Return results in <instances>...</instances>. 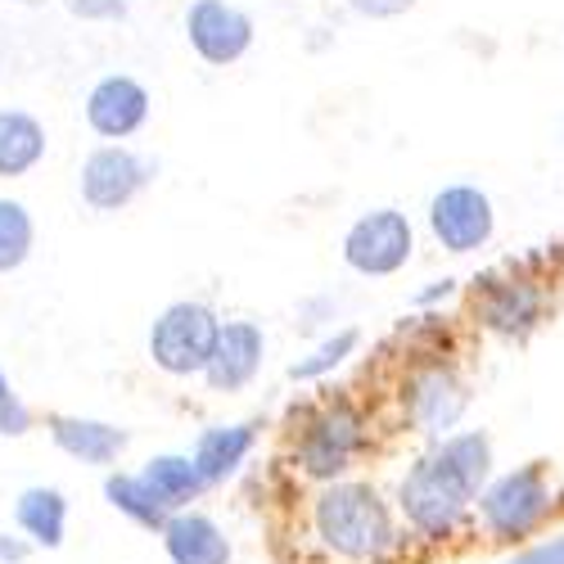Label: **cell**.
<instances>
[{
	"mask_svg": "<svg viewBox=\"0 0 564 564\" xmlns=\"http://www.w3.org/2000/svg\"><path fill=\"white\" fill-rule=\"evenodd\" d=\"M307 520L316 546L344 564H389L393 555H402L406 533H398L393 506L366 479H339L316 488Z\"/></svg>",
	"mask_w": 564,
	"mask_h": 564,
	"instance_id": "cell-1",
	"label": "cell"
},
{
	"mask_svg": "<svg viewBox=\"0 0 564 564\" xmlns=\"http://www.w3.org/2000/svg\"><path fill=\"white\" fill-rule=\"evenodd\" d=\"M398 514L420 546H447L465 524H475L479 488L460 469H452L438 452L420 456L398 484Z\"/></svg>",
	"mask_w": 564,
	"mask_h": 564,
	"instance_id": "cell-2",
	"label": "cell"
},
{
	"mask_svg": "<svg viewBox=\"0 0 564 564\" xmlns=\"http://www.w3.org/2000/svg\"><path fill=\"white\" fill-rule=\"evenodd\" d=\"M555 514V488L542 460L514 465L506 475H492V484L475 501V529L492 546H529Z\"/></svg>",
	"mask_w": 564,
	"mask_h": 564,
	"instance_id": "cell-3",
	"label": "cell"
},
{
	"mask_svg": "<svg viewBox=\"0 0 564 564\" xmlns=\"http://www.w3.org/2000/svg\"><path fill=\"white\" fill-rule=\"evenodd\" d=\"M366 443H370V430H366L361 411L348 402H330L303 425V434L294 443V465L312 484L325 488V484L348 479V469L361 460Z\"/></svg>",
	"mask_w": 564,
	"mask_h": 564,
	"instance_id": "cell-4",
	"label": "cell"
},
{
	"mask_svg": "<svg viewBox=\"0 0 564 564\" xmlns=\"http://www.w3.org/2000/svg\"><path fill=\"white\" fill-rule=\"evenodd\" d=\"M217 335L221 321L208 303H191V299L167 303L150 325V361L172 380H191V375L208 370Z\"/></svg>",
	"mask_w": 564,
	"mask_h": 564,
	"instance_id": "cell-5",
	"label": "cell"
},
{
	"mask_svg": "<svg viewBox=\"0 0 564 564\" xmlns=\"http://www.w3.org/2000/svg\"><path fill=\"white\" fill-rule=\"evenodd\" d=\"M411 249H415V230L398 208L361 213L344 235V262L357 275H398L411 262Z\"/></svg>",
	"mask_w": 564,
	"mask_h": 564,
	"instance_id": "cell-6",
	"label": "cell"
},
{
	"mask_svg": "<svg viewBox=\"0 0 564 564\" xmlns=\"http://www.w3.org/2000/svg\"><path fill=\"white\" fill-rule=\"evenodd\" d=\"M469 406V389L465 380L443 366V361H430V366H420L406 375V384H402V411L406 420L415 425V434H430V438H447L456 434L460 425V415Z\"/></svg>",
	"mask_w": 564,
	"mask_h": 564,
	"instance_id": "cell-7",
	"label": "cell"
},
{
	"mask_svg": "<svg viewBox=\"0 0 564 564\" xmlns=\"http://www.w3.org/2000/svg\"><path fill=\"white\" fill-rule=\"evenodd\" d=\"M492 226H497V213L479 185H443L430 199V230L447 253L484 249L492 240Z\"/></svg>",
	"mask_w": 564,
	"mask_h": 564,
	"instance_id": "cell-8",
	"label": "cell"
},
{
	"mask_svg": "<svg viewBox=\"0 0 564 564\" xmlns=\"http://www.w3.org/2000/svg\"><path fill=\"white\" fill-rule=\"evenodd\" d=\"M145 181H150V167L140 154H131L127 145H100L86 154V163L77 172V191H82L86 208L118 213L145 191Z\"/></svg>",
	"mask_w": 564,
	"mask_h": 564,
	"instance_id": "cell-9",
	"label": "cell"
},
{
	"mask_svg": "<svg viewBox=\"0 0 564 564\" xmlns=\"http://www.w3.org/2000/svg\"><path fill=\"white\" fill-rule=\"evenodd\" d=\"M185 36H191V51L204 64L226 68V64L249 55V45H253V19L245 10L226 6V0H195V6L185 10Z\"/></svg>",
	"mask_w": 564,
	"mask_h": 564,
	"instance_id": "cell-10",
	"label": "cell"
},
{
	"mask_svg": "<svg viewBox=\"0 0 564 564\" xmlns=\"http://www.w3.org/2000/svg\"><path fill=\"white\" fill-rule=\"evenodd\" d=\"M267 361V335L253 321H221V335L213 348V361L204 370V380L213 393H240L258 380V370Z\"/></svg>",
	"mask_w": 564,
	"mask_h": 564,
	"instance_id": "cell-11",
	"label": "cell"
},
{
	"mask_svg": "<svg viewBox=\"0 0 564 564\" xmlns=\"http://www.w3.org/2000/svg\"><path fill=\"white\" fill-rule=\"evenodd\" d=\"M86 122L105 140H127L150 122V90L127 73H109L90 86L86 96Z\"/></svg>",
	"mask_w": 564,
	"mask_h": 564,
	"instance_id": "cell-12",
	"label": "cell"
},
{
	"mask_svg": "<svg viewBox=\"0 0 564 564\" xmlns=\"http://www.w3.org/2000/svg\"><path fill=\"white\" fill-rule=\"evenodd\" d=\"M159 538H163V551L172 564H230L235 560L226 529L213 520V514H204L199 506L172 514Z\"/></svg>",
	"mask_w": 564,
	"mask_h": 564,
	"instance_id": "cell-13",
	"label": "cell"
},
{
	"mask_svg": "<svg viewBox=\"0 0 564 564\" xmlns=\"http://www.w3.org/2000/svg\"><path fill=\"white\" fill-rule=\"evenodd\" d=\"M542 307H546V299H542V290L533 285V280H501V285H492L475 303L479 321L492 335H506V339L533 335L538 321H542Z\"/></svg>",
	"mask_w": 564,
	"mask_h": 564,
	"instance_id": "cell-14",
	"label": "cell"
},
{
	"mask_svg": "<svg viewBox=\"0 0 564 564\" xmlns=\"http://www.w3.org/2000/svg\"><path fill=\"white\" fill-rule=\"evenodd\" d=\"M45 425H51V443L82 465H118V456L131 443L127 430L109 425V420H90V415H51Z\"/></svg>",
	"mask_w": 564,
	"mask_h": 564,
	"instance_id": "cell-15",
	"label": "cell"
},
{
	"mask_svg": "<svg viewBox=\"0 0 564 564\" xmlns=\"http://www.w3.org/2000/svg\"><path fill=\"white\" fill-rule=\"evenodd\" d=\"M253 447H258V425H208L195 438L191 460H195V469L204 475V484L217 488V484L240 475L245 460L253 456Z\"/></svg>",
	"mask_w": 564,
	"mask_h": 564,
	"instance_id": "cell-16",
	"label": "cell"
},
{
	"mask_svg": "<svg viewBox=\"0 0 564 564\" xmlns=\"http://www.w3.org/2000/svg\"><path fill=\"white\" fill-rule=\"evenodd\" d=\"M14 524L36 551H59L68 538V497L51 484H32L14 501Z\"/></svg>",
	"mask_w": 564,
	"mask_h": 564,
	"instance_id": "cell-17",
	"label": "cell"
},
{
	"mask_svg": "<svg viewBox=\"0 0 564 564\" xmlns=\"http://www.w3.org/2000/svg\"><path fill=\"white\" fill-rule=\"evenodd\" d=\"M105 501L122 514V520H131L145 533H163L167 520H172V510L159 501V492L145 484L140 469H109L105 475Z\"/></svg>",
	"mask_w": 564,
	"mask_h": 564,
	"instance_id": "cell-18",
	"label": "cell"
},
{
	"mask_svg": "<svg viewBox=\"0 0 564 564\" xmlns=\"http://www.w3.org/2000/svg\"><path fill=\"white\" fill-rule=\"evenodd\" d=\"M140 475H145V484L159 492V501H163L172 514L195 510V501L208 492V484H204V475L195 469V460L181 456V452H159V456H150L145 465H140Z\"/></svg>",
	"mask_w": 564,
	"mask_h": 564,
	"instance_id": "cell-19",
	"label": "cell"
},
{
	"mask_svg": "<svg viewBox=\"0 0 564 564\" xmlns=\"http://www.w3.org/2000/svg\"><path fill=\"white\" fill-rule=\"evenodd\" d=\"M45 159V127L28 109H0V181L28 176Z\"/></svg>",
	"mask_w": 564,
	"mask_h": 564,
	"instance_id": "cell-20",
	"label": "cell"
},
{
	"mask_svg": "<svg viewBox=\"0 0 564 564\" xmlns=\"http://www.w3.org/2000/svg\"><path fill=\"white\" fill-rule=\"evenodd\" d=\"M357 344H361V330H352V325H344V330H335L330 339H321L307 357H299L294 366H290V380L294 384H312V380H325L330 370H339L352 352H357Z\"/></svg>",
	"mask_w": 564,
	"mask_h": 564,
	"instance_id": "cell-21",
	"label": "cell"
},
{
	"mask_svg": "<svg viewBox=\"0 0 564 564\" xmlns=\"http://www.w3.org/2000/svg\"><path fill=\"white\" fill-rule=\"evenodd\" d=\"M32 213L19 199H0V275H10L32 253Z\"/></svg>",
	"mask_w": 564,
	"mask_h": 564,
	"instance_id": "cell-22",
	"label": "cell"
},
{
	"mask_svg": "<svg viewBox=\"0 0 564 564\" xmlns=\"http://www.w3.org/2000/svg\"><path fill=\"white\" fill-rule=\"evenodd\" d=\"M506 564H564V533H555V538H538V542L520 546Z\"/></svg>",
	"mask_w": 564,
	"mask_h": 564,
	"instance_id": "cell-23",
	"label": "cell"
},
{
	"mask_svg": "<svg viewBox=\"0 0 564 564\" xmlns=\"http://www.w3.org/2000/svg\"><path fill=\"white\" fill-rule=\"evenodd\" d=\"M135 0H68V10L77 19H90V23H113V19H127V10Z\"/></svg>",
	"mask_w": 564,
	"mask_h": 564,
	"instance_id": "cell-24",
	"label": "cell"
},
{
	"mask_svg": "<svg viewBox=\"0 0 564 564\" xmlns=\"http://www.w3.org/2000/svg\"><path fill=\"white\" fill-rule=\"evenodd\" d=\"M28 430H32V411H28L19 398L0 402V438H19V434H28Z\"/></svg>",
	"mask_w": 564,
	"mask_h": 564,
	"instance_id": "cell-25",
	"label": "cell"
},
{
	"mask_svg": "<svg viewBox=\"0 0 564 564\" xmlns=\"http://www.w3.org/2000/svg\"><path fill=\"white\" fill-rule=\"evenodd\" d=\"M415 6V0H348V10L361 19H398Z\"/></svg>",
	"mask_w": 564,
	"mask_h": 564,
	"instance_id": "cell-26",
	"label": "cell"
},
{
	"mask_svg": "<svg viewBox=\"0 0 564 564\" xmlns=\"http://www.w3.org/2000/svg\"><path fill=\"white\" fill-rule=\"evenodd\" d=\"M36 546L23 533H0V564H23Z\"/></svg>",
	"mask_w": 564,
	"mask_h": 564,
	"instance_id": "cell-27",
	"label": "cell"
},
{
	"mask_svg": "<svg viewBox=\"0 0 564 564\" xmlns=\"http://www.w3.org/2000/svg\"><path fill=\"white\" fill-rule=\"evenodd\" d=\"M10 398H14V389H10V375L0 370V402H10Z\"/></svg>",
	"mask_w": 564,
	"mask_h": 564,
	"instance_id": "cell-28",
	"label": "cell"
}]
</instances>
